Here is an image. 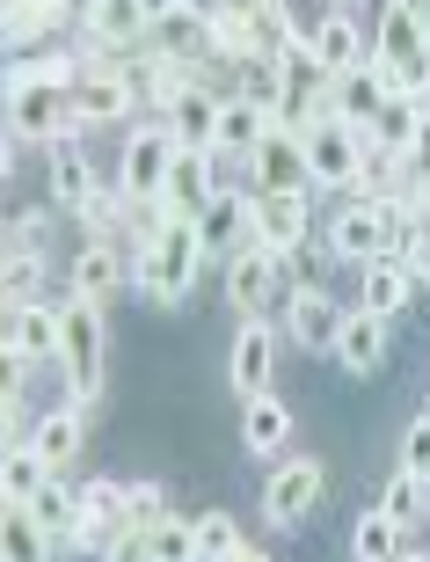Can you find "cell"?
<instances>
[{
    "label": "cell",
    "mask_w": 430,
    "mask_h": 562,
    "mask_svg": "<svg viewBox=\"0 0 430 562\" xmlns=\"http://www.w3.org/2000/svg\"><path fill=\"white\" fill-rule=\"evenodd\" d=\"M226 380H234V395H241V402L270 395V380H278V329H270V322H248V329L234 336Z\"/></svg>",
    "instance_id": "cell-18"
},
{
    "label": "cell",
    "mask_w": 430,
    "mask_h": 562,
    "mask_svg": "<svg viewBox=\"0 0 430 562\" xmlns=\"http://www.w3.org/2000/svg\"><path fill=\"white\" fill-rule=\"evenodd\" d=\"M394 88H401V103H409V110H430V52H416V59L394 66Z\"/></svg>",
    "instance_id": "cell-39"
},
{
    "label": "cell",
    "mask_w": 430,
    "mask_h": 562,
    "mask_svg": "<svg viewBox=\"0 0 430 562\" xmlns=\"http://www.w3.org/2000/svg\"><path fill=\"white\" fill-rule=\"evenodd\" d=\"M59 30H73V8H59V0H0V52L37 59L44 37H59Z\"/></svg>",
    "instance_id": "cell-16"
},
{
    "label": "cell",
    "mask_w": 430,
    "mask_h": 562,
    "mask_svg": "<svg viewBox=\"0 0 430 562\" xmlns=\"http://www.w3.org/2000/svg\"><path fill=\"white\" fill-rule=\"evenodd\" d=\"M124 526H132V504H124V482H88L81 490V519L66 533V548H81V555L103 562V548L117 541Z\"/></svg>",
    "instance_id": "cell-11"
},
{
    "label": "cell",
    "mask_w": 430,
    "mask_h": 562,
    "mask_svg": "<svg viewBox=\"0 0 430 562\" xmlns=\"http://www.w3.org/2000/svg\"><path fill=\"white\" fill-rule=\"evenodd\" d=\"M241 526H234V512H205V519H190V562H234L241 555Z\"/></svg>",
    "instance_id": "cell-32"
},
{
    "label": "cell",
    "mask_w": 430,
    "mask_h": 562,
    "mask_svg": "<svg viewBox=\"0 0 430 562\" xmlns=\"http://www.w3.org/2000/svg\"><path fill=\"white\" fill-rule=\"evenodd\" d=\"M219 198V161L212 154H183L168 161V183H161V220H197V212Z\"/></svg>",
    "instance_id": "cell-14"
},
{
    "label": "cell",
    "mask_w": 430,
    "mask_h": 562,
    "mask_svg": "<svg viewBox=\"0 0 430 562\" xmlns=\"http://www.w3.org/2000/svg\"><path fill=\"white\" fill-rule=\"evenodd\" d=\"M0 512H8V497H0Z\"/></svg>",
    "instance_id": "cell-54"
},
{
    "label": "cell",
    "mask_w": 430,
    "mask_h": 562,
    "mask_svg": "<svg viewBox=\"0 0 430 562\" xmlns=\"http://www.w3.org/2000/svg\"><path fill=\"white\" fill-rule=\"evenodd\" d=\"M321 460H278V475L263 482V519L270 526H299L321 504Z\"/></svg>",
    "instance_id": "cell-15"
},
{
    "label": "cell",
    "mask_w": 430,
    "mask_h": 562,
    "mask_svg": "<svg viewBox=\"0 0 430 562\" xmlns=\"http://www.w3.org/2000/svg\"><path fill=\"white\" fill-rule=\"evenodd\" d=\"M0 81H8V52H0Z\"/></svg>",
    "instance_id": "cell-53"
},
{
    "label": "cell",
    "mask_w": 430,
    "mask_h": 562,
    "mask_svg": "<svg viewBox=\"0 0 430 562\" xmlns=\"http://www.w3.org/2000/svg\"><path fill=\"white\" fill-rule=\"evenodd\" d=\"M234 562H278V555H263V548H241V555H234Z\"/></svg>",
    "instance_id": "cell-50"
},
{
    "label": "cell",
    "mask_w": 430,
    "mask_h": 562,
    "mask_svg": "<svg viewBox=\"0 0 430 562\" xmlns=\"http://www.w3.org/2000/svg\"><path fill=\"white\" fill-rule=\"evenodd\" d=\"M241 168H248V190L256 198H307V146H299L292 125H278Z\"/></svg>",
    "instance_id": "cell-7"
},
{
    "label": "cell",
    "mask_w": 430,
    "mask_h": 562,
    "mask_svg": "<svg viewBox=\"0 0 430 562\" xmlns=\"http://www.w3.org/2000/svg\"><path fill=\"white\" fill-rule=\"evenodd\" d=\"M307 52H314V66H321L328 81H350V74L372 59V37H365V22H358V8H328V15L314 22Z\"/></svg>",
    "instance_id": "cell-10"
},
{
    "label": "cell",
    "mask_w": 430,
    "mask_h": 562,
    "mask_svg": "<svg viewBox=\"0 0 430 562\" xmlns=\"http://www.w3.org/2000/svg\"><path fill=\"white\" fill-rule=\"evenodd\" d=\"M44 249H52V212L44 205L15 212V256H44Z\"/></svg>",
    "instance_id": "cell-41"
},
{
    "label": "cell",
    "mask_w": 430,
    "mask_h": 562,
    "mask_svg": "<svg viewBox=\"0 0 430 562\" xmlns=\"http://www.w3.org/2000/svg\"><path fill=\"white\" fill-rule=\"evenodd\" d=\"M124 212H132V205H124L117 190H103V183H95V190H88V205L73 212V220H81V234H88V241H117Z\"/></svg>",
    "instance_id": "cell-36"
},
{
    "label": "cell",
    "mask_w": 430,
    "mask_h": 562,
    "mask_svg": "<svg viewBox=\"0 0 430 562\" xmlns=\"http://www.w3.org/2000/svg\"><path fill=\"white\" fill-rule=\"evenodd\" d=\"M314 227V205L307 198H256L248 190V241L263 256H278V263H292L299 256V241H307Z\"/></svg>",
    "instance_id": "cell-8"
},
{
    "label": "cell",
    "mask_w": 430,
    "mask_h": 562,
    "mask_svg": "<svg viewBox=\"0 0 430 562\" xmlns=\"http://www.w3.org/2000/svg\"><path fill=\"white\" fill-rule=\"evenodd\" d=\"M409 300H416V278H409V263L401 256H372L365 263V278H358V314H372V322H394V314H409Z\"/></svg>",
    "instance_id": "cell-21"
},
{
    "label": "cell",
    "mask_w": 430,
    "mask_h": 562,
    "mask_svg": "<svg viewBox=\"0 0 430 562\" xmlns=\"http://www.w3.org/2000/svg\"><path fill=\"white\" fill-rule=\"evenodd\" d=\"M81 438H88L81 409H52V417L30 424V438H22V446H30V453H37L44 468H52V475H66V468L81 460Z\"/></svg>",
    "instance_id": "cell-25"
},
{
    "label": "cell",
    "mask_w": 430,
    "mask_h": 562,
    "mask_svg": "<svg viewBox=\"0 0 430 562\" xmlns=\"http://www.w3.org/2000/svg\"><path fill=\"white\" fill-rule=\"evenodd\" d=\"M416 52H430V0H394V8H380V37H372V59H416Z\"/></svg>",
    "instance_id": "cell-23"
},
{
    "label": "cell",
    "mask_w": 430,
    "mask_h": 562,
    "mask_svg": "<svg viewBox=\"0 0 430 562\" xmlns=\"http://www.w3.org/2000/svg\"><path fill=\"white\" fill-rule=\"evenodd\" d=\"M394 562H430V555H423V548H401V555H394Z\"/></svg>",
    "instance_id": "cell-52"
},
{
    "label": "cell",
    "mask_w": 430,
    "mask_h": 562,
    "mask_svg": "<svg viewBox=\"0 0 430 562\" xmlns=\"http://www.w3.org/2000/svg\"><path fill=\"white\" fill-rule=\"evenodd\" d=\"M146 52H154V59H168V66H219V59H212L205 8H183V0H168V8H154Z\"/></svg>",
    "instance_id": "cell-9"
},
{
    "label": "cell",
    "mask_w": 430,
    "mask_h": 562,
    "mask_svg": "<svg viewBox=\"0 0 430 562\" xmlns=\"http://www.w3.org/2000/svg\"><path fill=\"white\" fill-rule=\"evenodd\" d=\"M124 504H132V526H161L168 519L161 482H124Z\"/></svg>",
    "instance_id": "cell-42"
},
{
    "label": "cell",
    "mask_w": 430,
    "mask_h": 562,
    "mask_svg": "<svg viewBox=\"0 0 430 562\" xmlns=\"http://www.w3.org/2000/svg\"><path fill=\"white\" fill-rule=\"evenodd\" d=\"M44 482H52V468H44V460L30 453V446L0 453V497H8V504H30V497L44 490Z\"/></svg>",
    "instance_id": "cell-34"
},
{
    "label": "cell",
    "mask_w": 430,
    "mask_h": 562,
    "mask_svg": "<svg viewBox=\"0 0 430 562\" xmlns=\"http://www.w3.org/2000/svg\"><path fill=\"white\" fill-rule=\"evenodd\" d=\"M146 541H154V562H190V519L168 512L161 526H146Z\"/></svg>",
    "instance_id": "cell-38"
},
{
    "label": "cell",
    "mask_w": 430,
    "mask_h": 562,
    "mask_svg": "<svg viewBox=\"0 0 430 562\" xmlns=\"http://www.w3.org/2000/svg\"><path fill=\"white\" fill-rule=\"evenodd\" d=\"M15 176V139H8V125H0V183Z\"/></svg>",
    "instance_id": "cell-48"
},
{
    "label": "cell",
    "mask_w": 430,
    "mask_h": 562,
    "mask_svg": "<svg viewBox=\"0 0 430 562\" xmlns=\"http://www.w3.org/2000/svg\"><path fill=\"white\" fill-rule=\"evenodd\" d=\"M8 344H15L22 358H30V366H37V358H59V307H44V300H30V307H15L8 314Z\"/></svg>",
    "instance_id": "cell-27"
},
{
    "label": "cell",
    "mask_w": 430,
    "mask_h": 562,
    "mask_svg": "<svg viewBox=\"0 0 430 562\" xmlns=\"http://www.w3.org/2000/svg\"><path fill=\"white\" fill-rule=\"evenodd\" d=\"M394 468H401V475H416L430 490V417L409 424V438H401V460H394Z\"/></svg>",
    "instance_id": "cell-40"
},
{
    "label": "cell",
    "mask_w": 430,
    "mask_h": 562,
    "mask_svg": "<svg viewBox=\"0 0 430 562\" xmlns=\"http://www.w3.org/2000/svg\"><path fill=\"white\" fill-rule=\"evenodd\" d=\"M8 256H15V220L0 212V263H8Z\"/></svg>",
    "instance_id": "cell-49"
},
{
    "label": "cell",
    "mask_w": 430,
    "mask_h": 562,
    "mask_svg": "<svg viewBox=\"0 0 430 562\" xmlns=\"http://www.w3.org/2000/svg\"><path fill=\"white\" fill-rule=\"evenodd\" d=\"M37 271H44V256H8V263H0V329H8L15 307L37 300Z\"/></svg>",
    "instance_id": "cell-35"
},
{
    "label": "cell",
    "mask_w": 430,
    "mask_h": 562,
    "mask_svg": "<svg viewBox=\"0 0 430 562\" xmlns=\"http://www.w3.org/2000/svg\"><path fill=\"white\" fill-rule=\"evenodd\" d=\"M22 512H30V519L44 526V541H66V533H73V519H81V490H73L66 475H52V482L37 490V497L22 504Z\"/></svg>",
    "instance_id": "cell-30"
},
{
    "label": "cell",
    "mask_w": 430,
    "mask_h": 562,
    "mask_svg": "<svg viewBox=\"0 0 430 562\" xmlns=\"http://www.w3.org/2000/svg\"><path fill=\"white\" fill-rule=\"evenodd\" d=\"M299 146H307V190H343V198H350V183H358V161H365L372 139H358L343 117H321V125L299 132Z\"/></svg>",
    "instance_id": "cell-5"
},
{
    "label": "cell",
    "mask_w": 430,
    "mask_h": 562,
    "mask_svg": "<svg viewBox=\"0 0 430 562\" xmlns=\"http://www.w3.org/2000/svg\"><path fill=\"white\" fill-rule=\"evenodd\" d=\"M328 256H336V263H372V256H387V220H380V205L343 198L336 220H328Z\"/></svg>",
    "instance_id": "cell-17"
},
{
    "label": "cell",
    "mask_w": 430,
    "mask_h": 562,
    "mask_svg": "<svg viewBox=\"0 0 430 562\" xmlns=\"http://www.w3.org/2000/svg\"><path fill=\"white\" fill-rule=\"evenodd\" d=\"M278 125H285V117H270V110L241 103V95H226V103H219V125H212V161H248V154H256V146H263Z\"/></svg>",
    "instance_id": "cell-20"
},
{
    "label": "cell",
    "mask_w": 430,
    "mask_h": 562,
    "mask_svg": "<svg viewBox=\"0 0 430 562\" xmlns=\"http://www.w3.org/2000/svg\"><path fill=\"white\" fill-rule=\"evenodd\" d=\"M278 278L299 285V271L278 263V256H263V249H234V256H226V300H234L248 322H263V307L278 300Z\"/></svg>",
    "instance_id": "cell-12"
},
{
    "label": "cell",
    "mask_w": 430,
    "mask_h": 562,
    "mask_svg": "<svg viewBox=\"0 0 430 562\" xmlns=\"http://www.w3.org/2000/svg\"><path fill=\"white\" fill-rule=\"evenodd\" d=\"M52 548H59V541H44V526L30 519L22 504L0 512V562H52Z\"/></svg>",
    "instance_id": "cell-31"
},
{
    "label": "cell",
    "mask_w": 430,
    "mask_h": 562,
    "mask_svg": "<svg viewBox=\"0 0 430 562\" xmlns=\"http://www.w3.org/2000/svg\"><path fill=\"white\" fill-rule=\"evenodd\" d=\"M241 438H248V453H263V460H278L285 453V438H292V409L278 395H256L241 409Z\"/></svg>",
    "instance_id": "cell-29"
},
{
    "label": "cell",
    "mask_w": 430,
    "mask_h": 562,
    "mask_svg": "<svg viewBox=\"0 0 430 562\" xmlns=\"http://www.w3.org/2000/svg\"><path fill=\"white\" fill-rule=\"evenodd\" d=\"M0 110H8V139L15 146H52L73 139V110H66V95H52L44 81H30L22 66H8V81H0Z\"/></svg>",
    "instance_id": "cell-2"
},
{
    "label": "cell",
    "mask_w": 430,
    "mask_h": 562,
    "mask_svg": "<svg viewBox=\"0 0 430 562\" xmlns=\"http://www.w3.org/2000/svg\"><path fill=\"white\" fill-rule=\"evenodd\" d=\"M336 322H343V314H336V300H328L314 278H299V285H292V300H285L292 344H299V351H336Z\"/></svg>",
    "instance_id": "cell-22"
},
{
    "label": "cell",
    "mask_w": 430,
    "mask_h": 562,
    "mask_svg": "<svg viewBox=\"0 0 430 562\" xmlns=\"http://www.w3.org/2000/svg\"><path fill=\"white\" fill-rule=\"evenodd\" d=\"M132 285V256L117 249V241H81V256H73V300L95 314H110V300Z\"/></svg>",
    "instance_id": "cell-13"
},
{
    "label": "cell",
    "mask_w": 430,
    "mask_h": 562,
    "mask_svg": "<svg viewBox=\"0 0 430 562\" xmlns=\"http://www.w3.org/2000/svg\"><path fill=\"white\" fill-rule=\"evenodd\" d=\"M394 555H401V526L372 504L365 519L350 526V562H394Z\"/></svg>",
    "instance_id": "cell-33"
},
{
    "label": "cell",
    "mask_w": 430,
    "mask_h": 562,
    "mask_svg": "<svg viewBox=\"0 0 430 562\" xmlns=\"http://www.w3.org/2000/svg\"><path fill=\"white\" fill-rule=\"evenodd\" d=\"M190 227H197V249H205V256H219V249L226 256H234V249H256V241H248V190H219V198H212Z\"/></svg>",
    "instance_id": "cell-24"
},
{
    "label": "cell",
    "mask_w": 430,
    "mask_h": 562,
    "mask_svg": "<svg viewBox=\"0 0 430 562\" xmlns=\"http://www.w3.org/2000/svg\"><path fill=\"white\" fill-rule=\"evenodd\" d=\"M124 256H132V285L154 307H183L197 271H205V249H197V227L190 220H161L154 241H139V249H124Z\"/></svg>",
    "instance_id": "cell-1"
},
{
    "label": "cell",
    "mask_w": 430,
    "mask_h": 562,
    "mask_svg": "<svg viewBox=\"0 0 430 562\" xmlns=\"http://www.w3.org/2000/svg\"><path fill=\"white\" fill-rule=\"evenodd\" d=\"M409 168H416V176L430 168V110H416V132H409Z\"/></svg>",
    "instance_id": "cell-47"
},
{
    "label": "cell",
    "mask_w": 430,
    "mask_h": 562,
    "mask_svg": "<svg viewBox=\"0 0 430 562\" xmlns=\"http://www.w3.org/2000/svg\"><path fill=\"white\" fill-rule=\"evenodd\" d=\"M394 256H401V263H409V278H416V285H423V278H430V212H423V220H416V227H409V241H401V249H394Z\"/></svg>",
    "instance_id": "cell-43"
},
{
    "label": "cell",
    "mask_w": 430,
    "mask_h": 562,
    "mask_svg": "<svg viewBox=\"0 0 430 562\" xmlns=\"http://www.w3.org/2000/svg\"><path fill=\"white\" fill-rule=\"evenodd\" d=\"M44 161H52V205H59V212H81L88 190H95V168H88V154H81L73 139H59Z\"/></svg>",
    "instance_id": "cell-28"
},
{
    "label": "cell",
    "mask_w": 430,
    "mask_h": 562,
    "mask_svg": "<svg viewBox=\"0 0 430 562\" xmlns=\"http://www.w3.org/2000/svg\"><path fill=\"white\" fill-rule=\"evenodd\" d=\"M380 358H387V322L343 314V322H336V366H343V373H380Z\"/></svg>",
    "instance_id": "cell-26"
},
{
    "label": "cell",
    "mask_w": 430,
    "mask_h": 562,
    "mask_svg": "<svg viewBox=\"0 0 430 562\" xmlns=\"http://www.w3.org/2000/svg\"><path fill=\"white\" fill-rule=\"evenodd\" d=\"M103 562H154V541H146V526H124L117 541L103 548Z\"/></svg>",
    "instance_id": "cell-45"
},
{
    "label": "cell",
    "mask_w": 430,
    "mask_h": 562,
    "mask_svg": "<svg viewBox=\"0 0 430 562\" xmlns=\"http://www.w3.org/2000/svg\"><path fill=\"white\" fill-rule=\"evenodd\" d=\"M416 198H423V205H430V168H423V176H416Z\"/></svg>",
    "instance_id": "cell-51"
},
{
    "label": "cell",
    "mask_w": 430,
    "mask_h": 562,
    "mask_svg": "<svg viewBox=\"0 0 430 562\" xmlns=\"http://www.w3.org/2000/svg\"><path fill=\"white\" fill-rule=\"evenodd\" d=\"M22 380H30V358L0 336V402H22Z\"/></svg>",
    "instance_id": "cell-44"
},
{
    "label": "cell",
    "mask_w": 430,
    "mask_h": 562,
    "mask_svg": "<svg viewBox=\"0 0 430 562\" xmlns=\"http://www.w3.org/2000/svg\"><path fill=\"white\" fill-rule=\"evenodd\" d=\"M73 30H81V44H88V52L132 59V52H146L154 8H146V0H95V8H73Z\"/></svg>",
    "instance_id": "cell-6"
},
{
    "label": "cell",
    "mask_w": 430,
    "mask_h": 562,
    "mask_svg": "<svg viewBox=\"0 0 430 562\" xmlns=\"http://www.w3.org/2000/svg\"><path fill=\"white\" fill-rule=\"evenodd\" d=\"M423 497H430L423 482H416V475H401V468H394V482H387V497H380V512H387V519L401 526V533H409V526L423 519Z\"/></svg>",
    "instance_id": "cell-37"
},
{
    "label": "cell",
    "mask_w": 430,
    "mask_h": 562,
    "mask_svg": "<svg viewBox=\"0 0 430 562\" xmlns=\"http://www.w3.org/2000/svg\"><path fill=\"white\" fill-rule=\"evenodd\" d=\"M168 161H176V139H168L161 117L132 125V139H124V154H117V198L124 205H161Z\"/></svg>",
    "instance_id": "cell-4"
},
{
    "label": "cell",
    "mask_w": 430,
    "mask_h": 562,
    "mask_svg": "<svg viewBox=\"0 0 430 562\" xmlns=\"http://www.w3.org/2000/svg\"><path fill=\"white\" fill-rule=\"evenodd\" d=\"M22 438H30L22 431V402H0V453H15Z\"/></svg>",
    "instance_id": "cell-46"
},
{
    "label": "cell",
    "mask_w": 430,
    "mask_h": 562,
    "mask_svg": "<svg viewBox=\"0 0 430 562\" xmlns=\"http://www.w3.org/2000/svg\"><path fill=\"white\" fill-rule=\"evenodd\" d=\"M59 366H66V387H73V409L103 402V314L95 307H59Z\"/></svg>",
    "instance_id": "cell-3"
},
{
    "label": "cell",
    "mask_w": 430,
    "mask_h": 562,
    "mask_svg": "<svg viewBox=\"0 0 430 562\" xmlns=\"http://www.w3.org/2000/svg\"><path fill=\"white\" fill-rule=\"evenodd\" d=\"M219 103H226V95H212V88H183V95H168L154 117L168 125V139L183 146V154H212V125H219Z\"/></svg>",
    "instance_id": "cell-19"
}]
</instances>
